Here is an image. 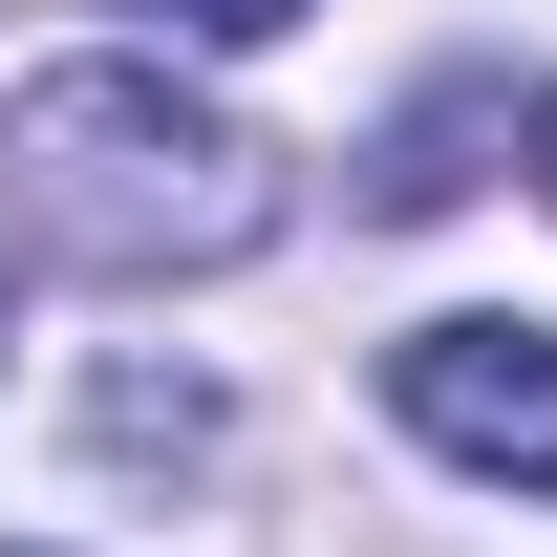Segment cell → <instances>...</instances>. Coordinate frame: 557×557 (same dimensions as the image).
<instances>
[{"label": "cell", "instance_id": "6da1fadb", "mask_svg": "<svg viewBox=\"0 0 557 557\" xmlns=\"http://www.w3.org/2000/svg\"><path fill=\"white\" fill-rule=\"evenodd\" d=\"M0 214L65 278H236L278 236V150L172 65H44L0 108Z\"/></svg>", "mask_w": 557, "mask_h": 557}, {"label": "cell", "instance_id": "7a4b0ae2", "mask_svg": "<svg viewBox=\"0 0 557 557\" xmlns=\"http://www.w3.org/2000/svg\"><path fill=\"white\" fill-rule=\"evenodd\" d=\"M386 408L493 493H557V322H408L386 344Z\"/></svg>", "mask_w": 557, "mask_h": 557}, {"label": "cell", "instance_id": "3957f363", "mask_svg": "<svg viewBox=\"0 0 557 557\" xmlns=\"http://www.w3.org/2000/svg\"><path fill=\"white\" fill-rule=\"evenodd\" d=\"M472 129H493V86H450V108H408L364 194H386V214H450V194H472V172H450V150H472Z\"/></svg>", "mask_w": 557, "mask_h": 557}, {"label": "cell", "instance_id": "277c9868", "mask_svg": "<svg viewBox=\"0 0 557 557\" xmlns=\"http://www.w3.org/2000/svg\"><path fill=\"white\" fill-rule=\"evenodd\" d=\"M150 22H172V44H278L300 0H150Z\"/></svg>", "mask_w": 557, "mask_h": 557}, {"label": "cell", "instance_id": "5b68a950", "mask_svg": "<svg viewBox=\"0 0 557 557\" xmlns=\"http://www.w3.org/2000/svg\"><path fill=\"white\" fill-rule=\"evenodd\" d=\"M536 194H557V86H536Z\"/></svg>", "mask_w": 557, "mask_h": 557}]
</instances>
